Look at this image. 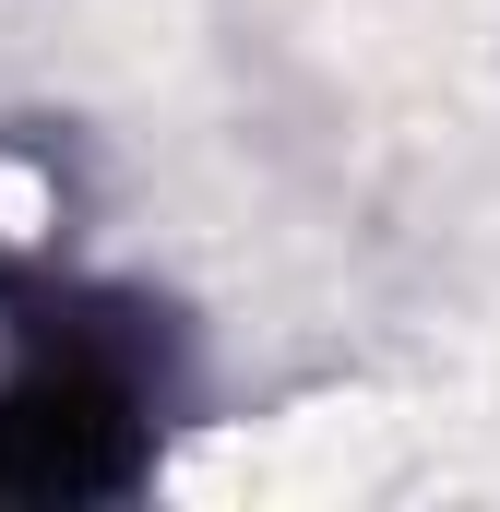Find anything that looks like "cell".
<instances>
[{"label": "cell", "mask_w": 500, "mask_h": 512, "mask_svg": "<svg viewBox=\"0 0 500 512\" xmlns=\"http://www.w3.org/2000/svg\"><path fill=\"white\" fill-rule=\"evenodd\" d=\"M155 382L120 322H60L0 393V501H108L143 477Z\"/></svg>", "instance_id": "cell-1"}]
</instances>
